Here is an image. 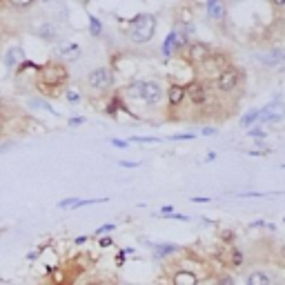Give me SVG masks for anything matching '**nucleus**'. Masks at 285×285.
<instances>
[{"instance_id":"obj_1","label":"nucleus","mask_w":285,"mask_h":285,"mask_svg":"<svg viewBox=\"0 0 285 285\" xmlns=\"http://www.w3.org/2000/svg\"><path fill=\"white\" fill-rule=\"evenodd\" d=\"M69 80V69L58 60H49L47 65L38 67L36 76V87L40 94L47 96H60V87H65Z\"/></svg>"},{"instance_id":"obj_2","label":"nucleus","mask_w":285,"mask_h":285,"mask_svg":"<svg viewBox=\"0 0 285 285\" xmlns=\"http://www.w3.org/2000/svg\"><path fill=\"white\" fill-rule=\"evenodd\" d=\"M185 101H189L194 105L196 111H205V114H212L216 109V92H214V85L209 80H203V78H196L185 87Z\"/></svg>"},{"instance_id":"obj_3","label":"nucleus","mask_w":285,"mask_h":285,"mask_svg":"<svg viewBox=\"0 0 285 285\" xmlns=\"http://www.w3.org/2000/svg\"><path fill=\"white\" fill-rule=\"evenodd\" d=\"M125 94L138 98L150 107H158L165 98V89L158 80H136L125 89Z\"/></svg>"},{"instance_id":"obj_4","label":"nucleus","mask_w":285,"mask_h":285,"mask_svg":"<svg viewBox=\"0 0 285 285\" xmlns=\"http://www.w3.org/2000/svg\"><path fill=\"white\" fill-rule=\"evenodd\" d=\"M212 85L216 87L214 89L216 96H232V94H236L243 85V69L236 67V65H227V67L216 76V80H214Z\"/></svg>"},{"instance_id":"obj_5","label":"nucleus","mask_w":285,"mask_h":285,"mask_svg":"<svg viewBox=\"0 0 285 285\" xmlns=\"http://www.w3.org/2000/svg\"><path fill=\"white\" fill-rule=\"evenodd\" d=\"M154 34H156V16L138 14L130 23V34H127V38L134 45H145L154 38Z\"/></svg>"},{"instance_id":"obj_6","label":"nucleus","mask_w":285,"mask_h":285,"mask_svg":"<svg viewBox=\"0 0 285 285\" xmlns=\"http://www.w3.org/2000/svg\"><path fill=\"white\" fill-rule=\"evenodd\" d=\"M87 85L92 92L96 94H105L109 92L111 87H114V72H111V67H94L92 72L87 74Z\"/></svg>"},{"instance_id":"obj_7","label":"nucleus","mask_w":285,"mask_h":285,"mask_svg":"<svg viewBox=\"0 0 285 285\" xmlns=\"http://www.w3.org/2000/svg\"><path fill=\"white\" fill-rule=\"evenodd\" d=\"M227 65H232V63H230V58H227L225 53H221V52L214 53L212 52L207 58H205V63L198 65V69H201V74H203V80H207V78H216Z\"/></svg>"},{"instance_id":"obj_8","label":"nucleus","mask_w":285,"mask_h":285,"mask_svg":"<svg viewBox=\"0 0 285 285\" xmlns=\"http://www.w3.org/2000/svg\"><path fill=\"white\" fill-rule=\"evenodd\" d=\"M181 53H183V58L187 60L189 65L198 67L201 63H205V58H207L209 53H212V49H209V45L201 43V40H189Z\"/></svg>"},{"instance_id":"obj_9","label":"nucleus","mask_w":285,"mask_h":285,"mask_svg":"<svg viewBox=\"0 0 285 285\" xmlns=\"http://www.w3.org/2000/svg\"><path fill=\"white\" fill-rule=\"evenodd\" d=\"M256 60L263 63L265 67H285V49H267V52L256 53Z\"/></svg>"},{"instance_id":"obj_10","label":"nucleus","mask_w":285,"mask_h":285,"mask_svg":"<svg viewBox=\"0 0 285 285\" xmlns=\"http://www.w3.org/2000/svg\"><path fill=\"white\" fill-rule=\"evenodd\" d=\"M107 201H109L107 196H103V198H76V196H72V198H63L58 203V207L60 209H78V207H85V205L107 203Z\"/></svg>"},{"instance_id":"obj_11","label":"nucleus","mask_w":285,"mask_h":285,"mask_svg":"<svg viewBox=\"0 0 285 285\" xmlns=\"http://www.w3.org/2000/svg\"><path fill=\"white\" fill-rule=\"evenodd\" d=\"M165 94H167L169 109H179L185 103V85H181V82H172V85L165 89Z\"/></svg>"},{"instance_id":"obj_12","label":"nucleus","mask_w":285,"mask_h":285,"mask_svg":"<svg viewBox=\"0 0 285 285\" xmlns=\"http://www.w3.org/2000/svg\"><path fill=\"white\" fill-rule=\"evenodd\" d=\"M198 283H201V279L187 267H181L172 274V285H198Z\"/></svg>"},{"instance_id":"obj_13","label":"nucleus","mask_w":285,"mask_h":285,"mask_svg":"<svg viewBox=\"0 0 285 285\" xmlns=\"http://www.w3.org/2000/svg\"><path fill=\"white\" fill-rule=\"evenodd\" d=\"M152 250H154L156 259H167V256L179 254L181 247L176 245V243H154V245H152Z\"/></svg>"},{"instance_id":"obj_14","label":"nucleus","mask_w":285,"mask_h":285,"mask_svg":"<svg viewBox=\"0 0 285 285\" xmlns=\"http://www.w3.org/2000/svg\"><path fill=\"white\" fill-rule=\"evenodd\" d=\"M36 36H38L40 40L53 43V40H58V27H56L53 23H43L38 27V31H36Z\"/></svg>"},{"instance_id":"obj_15","label":"nucleus","mask_w":285,"mask_h":285,"mask_svg":"<svg viewBox=\"0 0 285 285\" xmlns=\"http://www.w3.org/2000/svg\"><path fill=\"white\" fill-rule=\"evenodd\" d=\"M205 9H207V16L212 20H223L227 14V7L223 5L221 0H209L207 5H205Z\"/></svg>"},{"instance_id":"obj_16","label":"nucleus","mask_w":285,"mask_h":285,"mask_svg":"<svg viewBox=\"0 0 285 285\" xmlns=\"http://www.w3.org/2000/svg\"><path fill=\"white\" fill-rule=\"evenodd\" d=\"M245 285H272V276L263 270H254L245 276Z\"/></svg>"},{"instance_id":"obj_17","label":"nucleus","mask_w":285,"mask_h":285,"mask_svg":"<svg viewBox=\"0 0 285 285\" xmlns=\"http://www.w3.org/2000/svg\"><path fill=\"white\" fill-rule=\"evenodd\" d=\"M18 60H25L23 49H20V47H11L9 52H7V56H5V65L9 69H14L16 65H18Z\"/></svg>"},{"instance_id":"obj_18","label":"nucleus","mask_w":285,"mask_h":285,"mask_svg":"<svg viewBox=\"0 0 285 285\" xmlns=\"http://www.w3.org/2000/svg\"><path fill=\"white\" fill-rule=\"evenodd\" d=\"M227 261H230L232 267H241L243 265V252L232 245L230 250H227Z\"/></svg>"},{"instance_id":"obj_19","label":"nucleus","mask_w":285,"mask_h":285,"mask_svg":"<svg viewBox=\"0 0 285 285\" xmlns=\"http://www.w3.org/2000/svg\"><path fill=\"white\" fill-rule=\"evenodd\" d=\"M259 121V109H252V111H245L241 118V127L243 130H250V125H254V123Z\"/></svg>"},{"instance_id":"obj_20","label":"nucleus","mask_w":285,"mask_h":285,"mask_svg":"<svg viewBox=\"0 0 285 285\" xmlns=\"http://www.w3.org/2000/svg\"><path fill=\"white\" fill-rule=\"evenodd\" d=\"M60 53H63L65 58H78V53H80V47H78L76 43H69V45H63V49H60Z\"/></svg>"},{"instance_id":"obj_21","label":"nucleus","mask_w":285,"mask_h":285,"mask_svg":"<svg viewBox=\"0 0 285 285\" xmlns=\"http://www.w3.org/2000/svg\"><path fill=\"white\" fill-rule=\"evenodd\" d=\"M89 31H92L94 38H98V36L103 34V25H101V20H98L96 16H89Z\"/></svg>"},{"instance_id":"obj_22","label":"nucleus","mask_w":285,"mask_h":285,"mask_svg":"<svg viewBox=\"0 0 285 285\" xmlns=\"http://www.w3.org/2000/svg\"><path fill=\"white\" fill-rule=\"evenodd\" d=\"M218 236H221V241L225 243V245H230V247H232V243L236 241V232H234V230H221Z\"/></svg>"},{"instance_id":"obj_23","label":"nucleus","mask_w":285,"mask_h":285,"mask_svg":"<svg viewBox=\"0 0 285 285\" xmlns=\"http://www.w3.org/2000/svg\"><path fill=\"white\" fill-rule=\"evenodd\" d=\"M9 7H14V9H29V7H34V0H9Z\"/></svg>"},{"instance_id":"obj_24","label":"nucleus","mask_w":285,"mask_h":285,"mask_svg":"<svg viewBox=\"0 0 285 285\" xmlns=\"http://www.w3.org/2000/svg\"><path fill=\"white\" fill-rule=\"evenodd\" d=\"M247 134L252 136V138H259V140H263L267 136V131L263 130V127H250V130H247Z\"/></svg>"},{"instance_id":"obj_25","label":"nucleus","mask_w":285,"mask_h":285,"mask_svg":"<svg viewBox=\"0 0 285 285\" xmlns=\"http://www.w3.org/2000/svg\"><path fill=\"white\" fill-rule=\"evenodd\" d=\"M80 285H111V283L105 279H101V276H89V279H85Z\"/></svg>"},{"instance_id":"obj_26","label":"nucleus","mask_w":285,"mask_h":285,"mask_svg":"<svg viewBox=\"0 0 285 285\" xmlns=\"http://www.w3.org/2000/svg\"><path fill=\"white\" fill-rule=\"evenodd\" d=\"M196 138V134L194 131H181V134H172L169 136V140H192Z\"/></svg>"},{"instance_id":"obj_27","label":"nucleus","mask_w":285,"mask_h":285,"mask_svg":"<svg viewBox=\"0 0 285 285\" xmlns=\"http://www.w3.org/2000/svg\"><path fill=\"white\" fill-rule=\"evenodd\" d=\"M114 230H116V225H114V223H107V225H101L96 230V236H105V234H109V232H114Z\"/></svg>"},{"instance_id":"obj_28","label":"nucleus","mask_w":285,"mask_h":285,"mask_svg":"<svg viewBox=\"0 0 285 285\" xmlns=\"http://www.w3.org/2000/svg\"><path fill=\"white\" fill-rule=\"evenodd\" d=\"M131 143H160V138H154V136H131Z\"/></svg>"},{"instance_id":"obj_29","label":"nucleus","mask_w":285,"mask_h":285,"mask_svg":"<svg viewBox=\"0 0 285 285\" xmlns=\"http://www.w3.org/2000/svg\"><path fill=\"white\" fill-rule=\"evenodd\" d=\"M216 285H234V279L230 274H218L216 276Z\"/></svg>"},{"instance_id":"obj_30","label":"nucleus","mask_w":285,"mask_h":285,"mask_svg":"<svg viewBox=\"0 0 285 285\" xmlns=\"http://www.w3.org/2000/svg\"><path fill=\"white\" fill-rule=\"evenodd\" d=\"M111 145L118 147V150H127L130 147V140H123V138H111Z\"/></svg>"},{"instance_id":"obj_31","label":"nucleus","mask_w":285,"mask_h":285,"mask_svg":"<svg viewBox=\"0 0 285 285\" xmlns=\"http://www.w3.org/2000/svg\"><path fill=\"white\" fill-rule=\"evenodd\" d=\"M65 98H67L69 103H78L80 101V94L74 92V89H67V92H65Z\"/></svg>"},{"instance_id":"obj_32","label":"nucleus","mask_w":285,"mask_h":285,"mask_svg":"<svg viewBox=\"0 0 285 285\" xmlns=\"http://www.w3.org/2000/svg\"><path fill=\"white\" fill-rule=\"evenodd\" d=\"M241 198H263V196H270V194H263V192H243L238 194Z\"/></svg>"},{"instance_id":"obj_33","label":"nucleus","mask_w":285,"mask_h":285,"mask_svg":"<svg viewBox=\"0 0 285 285\" xmlns=\"http://www.w3.org/2000/svg\"><path fill=\"white\" fill-rule=\"evenodd\" d=\"M65 283V272L58 270V272H53V285H63Z\"/></svg>"},{"instance_id":"obj_34","label":"nucleus","mask_w":285,"mask_h":285,"mask_svg":"<svg viewBox=\"0 0 285 285\" xmlns=\"http://www.w3.org/2000/svg\"><path fill=\"white\" fill-rule=\"evenodd\" d=\"M118 165H121V167H130V169L140 167V163H136V160H118Z\"/></svg>"},{"instance_id":"obj_35","label":"nucleus","mask_w":285,"mask_h":285,"mask_svg":"<svg viewBox=\"0 0 285 285\" xmlns=\"http://www.w3.org/2000/svg\"><path fill=\"white\" fill-rule=\"evenodd\" d=\"M85 123V116H72L69 118V125L72 127H78V125H82Z\"/></svg>"},{"instance_id":"obj_36","label":"nucleus","mask_w":285,"mask_h":285,"mask_svg":"<svg viewBox=\"0 0 285 285\" xmlns=\"http://www.w3.org/2000/svg\"><path fill=\"white\" fill-rule=\"evenodd\" d=\"M189 201H192V203H212V198L209 196H192Z\"/></svg>"},{"instance_id":"obj_37","label":"nucleus","mask_w":285,"mask_h":285,"mask_svg":"<svg viewBox=\"0 0 285 285\" xmlns=\"http://www.w3.org/2000/svg\"><path fill=\"white\" fill-rule=\"evenodd\" d=\"M276 107H279V111H281V116L285 118V96L283 98H276Z\"/></svg>"},{"instance_id":"obj_38","label":"nucleus","mask_w":285,"mask_h":285,"mask_svg":"<svg viewBox=\"0 0 285 285\" xmlns=\"http://www.w3.org/2000/svg\"><path fill=\"white\" fill-rule=\"evenodd\" d=\"M14 147H16V143H11V140H9V143H5V145H0V154H5V152L14 150Z\"/></svg>"},{"instance_id":"obj_39","label":"nucleus","mask_w":285,"mask_h":285,"mask_svg":"<svg viewBox=\"0 0 285 285\" xmlns=\"http://www.w3.org/2000/svg\"><path fill=\"white\" fill-rule=\"evenodd\" d=\"M111 243H114V241H111L109 236H101V241H98V245H101V247H109Z\"/></svg>"},{"instance_id":"obj_40","label":"nucleus","mask_w":285,"mask_h":285,"mask_svg":"<svg viewBox=\"0 0 285 285\" xmlns=\"http://www.w3.org/2000/svg\"><path fill=\"white\" fill-rule=\"evenodd\" d=\"M203 134L205 136H216L218 130H216V127H203Z\"/></svg>"},{"instance_id":"obj_41","label":"nucleus","mask_w":285,"mask_h":285,"mask_svg":"<svg viewBox=\"0 0 285 285\" xmlns=\"http://www.w3.org/2000/svg\"><path fill=\"white\" fill-rule=\"evenodd\" d=\"M160 212H163V216H167V214L172 212V205H165V207H160Z\"/></svg>"},{"instance_id":"obj_42","label":"nucleus","mask_w":285,"mask_h":285,"mask_svg":"<svg viewBox=\"0 0 285 285\" xmlns=\"http://www.w3.org/2000/svg\"><path fill=\"white\" fill-rule=\"evenodd\" d=\"M250 227H265V223H263V221H254V223H250Z\"/></svg>"},{"instance_id":"obj_43","label":"nucleus","mask_w":285,"mask_h":285,"mask_svg":"<svg viewBox=\"0 0 285 285\" xmlns=\"http://www.w3.org/2000/svg\"><path fill=\"white\" fill-rule=\"evenodd\" d=\"M205 160H207V163H212V160H216V154H214V152H209V154H207V158H205Z\"/></svg>"},{"instance_id":"obj_44","label":"nucleus","mask_w":285,"mask_h":285,"mask_svg":"<svg viewBox=\"0 0 285 285\" xmlns=\"http://www.w3.org/2000/svg\"><path fill=\"white\" fill-rule=\"evenodd\" d=\"M85 241H87V238H85V236H78V238H76V245H82V243H85Z\"/></svg>"},{"instance_id":"obj_45","label":"nucleus","mask_w":285,"mask_h":285,"mask_svg":"<svg viewBox=\"0 0 285 285\" xmlns=\"http://www.w3.org/2000/svg\"><path fill=\"white\" fill-rule=\"evenodd\" d=\"M2 130H5V118L0 116V131H2Z\"/></svg>"},{"instance_id":"obj_46","label":"nucleus","mask_w":285,"mask_h":285,"mask_svg":"<svg viewBox=\"0 0 285 285\" xmlns=\"http://www.w3.org/2000/svg\"><path fill=\"white\" fill-rule=\"evenodd\" d=\"M281 169H285V163H283V165H281Z\"/></svg>"},{"instance_id":"obj_47","label":"nucleus","mask_w":285,"mask_h":285,"mask_svg":"<svg viewBox=\"0 0 285 285\" xmlns=\"http://www.w3.org/2000/svg\"><path fill=\"white\" fill-rule=\"evenodd\" d=\"M283 25H285V16H283Z\"/></svg>"}]
</instances>
